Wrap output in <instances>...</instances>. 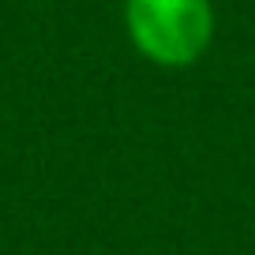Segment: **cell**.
<instances>
[{
	"label": "cell",
	"instance_id": "cell-1",
	"mask_svg": "<svg viewBox=\"0 0 255 255\" xmlns=\"http://www.w3.org/2000/svg\"><path fill=\"white\" fill-rule=\"evenodd\" d=\"M124 30L143 60L184 72L207 56L218 19L210 0H124Z\"/></svg>",
	"mask_w": 255,
	"mask_h": 255
}]
</instances>
